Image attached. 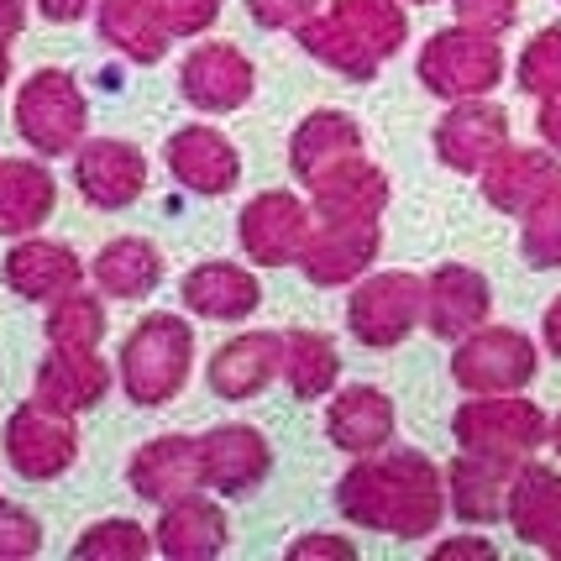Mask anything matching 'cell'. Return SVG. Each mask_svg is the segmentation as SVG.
<instances>
[{
  "label": "cell",
  "mask_w": 561,
  "mask_h": 561,
  "mask_svg": "<svg viewBox=\"0 0 561 561\" xmlns=\"http://www.w3.org/2000/svg\"><path fill=\"white\" fill-rule=\"evenodd\" d=\"M336 510L373 536L431 540L436 525L451 514V499H446L440 467L415 446H399L389 457L373 451L346 467L336 483Z\"/></svg>",
  "instance_id": "1"
},
{
  "label": "cell",
  "mask_w": 561,
  "mask_h": 561,
  "mask_svg": "<svg viewBox=\"0 0 561 561\" xmlns=\"http://www.w3.org/2000/svg\"><path fill=\"white\" fill-rule=\"evenodd\" d=\"M190 363H195V331L173 310H152L122 342L116 373H122V389L137 410H163L190 383Z\"/></svg>",
  "instance_id": "2"
},
{
  "label": "cell",
  "mask_w": 561,
  "mask_h": 561,
  "mask_svg": "<svg viewBox=\"0 0 561 561\" xmlns=\"http://www.w3.org/2000/svg\"><path fill=\"white\" fill-rule=\"evenodd\" d=\"M11 122L37 158H69L90 131V100H84L69 69H37L26 73V84L16 90Z\"/></svg>",
  "instance_id": "3"
},
{
  "label": "cell",
  "mask_w": 561,
  "mask_h": 561,
  "mask_svg": "<svg viewBox=\"0 0 561 561\" xmlns=\"http://www.w3.org/2000/svg\"><path fill=\"white\" fill-rule=\"evenodd\" d=\"M451 436L472 457L525 462L551 440V420L540 415V404L519 399V393H472L451 415Z\"/></svg>",
  "instance_id": "4"
},
{
  "label": "cell",
  "mask_w": 561,
  "mask_h": 561,
  "mask_svg": "<svg viewBox=\"0 0 561 561\" xmlns=\"http://www.w3.org/2000/svg\"><path fill=\"white\" fill-rule=\"evenodd\" d=\"M420 84L440 100H472L499 90L504 79V48L489 32H472V26H446V32H431L425 48L415 58Z\"/></svg>",
  "instance_id": "5"
},
{
  "label": "cell",
  "mask_w": 561,
  "mask_h": 561,
  "mask_svg": "<svg viewBox=\"0 0 561 561\" xmlns=\"http://www.w3.org/2000/svg\"><path fill=\"white\" fill-rule=\"evenodd\" d=\"M420 325H425V278L410 268L373 273L346 299V331H352V342L373 346V352L399 346Z\"/></svg>",
  "instance_id": "6"
},
{
  "label": "cell",
  "mask_w": 561,
  "mask_h": 561,
  "mask_svg": "<svg viewBox=\"0 0 561 561\" xmlns=\"http://www.w3.org/2000/svg\"><path fill=\"white\" fill-rule=\"evenodd\" d=\"M0 446H5V462L16 467V478L53 483V478H64L79 462V425H73V415H58L48 404L26 399V404H16L5 415Z\"/></svg>",
  "instance_id": "7"
},
{
  "label": "cell",
  "mask_w": 561,
  "mask_h": 561,
  "mask_svg": "<svg viewBox=\"0 0 561 561\" xmlns=\"http://www.w3.org/2000/svg\"><path fill=\"white\" fill-rule=\"evenodd\" d=\"M536 342L514 325H478L451 352V378L467 393H519L525 383H536Z\"/></svg>",
  "instance_id": "8"
},
{
  "label": "cell",
  "mask_w": 561,
  "mask_h": 561,
  "mask_svg": "<svg viewBox=\"0 0 561 561\" xmlns=\"http://www.w3.org/2000/svg\"><path fill=\"white\" fill-rule=\"evenodd\" d=\"M310 231H316V205L299 199L294 190H263V195H252L242 220H237L242 252L257 268H289V263H299Z\"/></svg>",
  "instance_id": "9"
},
{
  "label": "cell",
  "mask_w": 561,
  "mask_h": 561,
  "mask_svg": "<svg viewBox=\"0 0 561 561\" xmlns=\"http://www.w3.org/2000/svg\"><path fill=\"white\" fill-rule=\"evenodd\" d=\"M73 190L95 210H131L147 195V152L122 137H84L73 152Z\"/></svg>",
  "instance_id": "10"
},
{
  "label": "cell",
  "mask_w": 561,
  "mask_h": 561,
  "mask_svg": "<svg viewBox=\"0 0 561 561\" xmlns=\"http://www.w3.org/2000/svg\"><path fill=\"white\" fill-rule=\"evenodd\" d=\"M383 252V226L378 220H320L299 252V273L316 289H346L352 278H363Z\"/></svg>",
  "instance_id": "11"
},
{
  "label": "cell",
  "mask_w": 561,
  "mask_h": 561,
  "mask_svg": "<svg viewBox=\"0 0 561 561\" xmlns=\"http://www.w3.org/2000/svg\"><path fill=\"white\" fill-rule=\"evenodd\" d=\"M163 158H169L173 184L199 199H220L242 184V152H237V142L205 122L179 126L163 142Z\"/></svg>",
  "instance_id": "12"
},
{
  "label": "cell",
  "mask_w": 561,
  "mask_h": 561,
  "mask_svg": "<svg viewBox=\"0 0 561 561\" xmlns=\"http://www.w3.org/2000/svg\"><path fill=\"white\" fill-rule=\"evenodd\" d=\"M436 158L451 173H483L510 147V111L489 95L451 100V111L436 122Z\"/></svg>",
  "instance_id": "13"
},
{
  "label": "cell",
  "mask_w": 561,
  "mask_h": 561,
  "mask_svg": "<svg viewBox=\"0 0 561 561\" xmlns=\"http://www.w3.org/2000/svg\"><path fill=\"white\" fill-rule=\"evenodd\" d=\"M257 90V69L237 43H199L190 48L184 69H179V95L190 100L205 116H226V111H242Z\"/></svg>",
  "instance_id": "14"
},
{
  "label": "cell",
  "mask_w": 561,
  "mask_h": 561,
  "mask_svg": "<svg viewBox=\"0 0 561 561\" xmlns=\"http://www.w3.org/2000/svg\"><path fill=\"white\" fill-rule=\"evenodd\" d=\"M273 467V446L257 425H216L199 436V483L220 499H242L263 489Z\"/></svg>",
  "instance_id": "15"
},
{
  "label": "cell",
  "mask_w": 561,
  "mask_h": 561,
  "mask_svg": "<svg viewBox=\"0 0 561 561\" xmlns=\"http://www.w3.org/2000/svg\"><path fill=\"white\" fill-rule=\"evenodd\" d=\"M158 557H173V561H216L226 557V540H231V519L220 510V493H179L163 504L158 514Z\"/></svg>",
  "instance_id": "16"
},
{
  "label": "cell",
  "mask_w": 561,
  "mask_h": 561,
  "mask_svg": "<svg viewBox=\"0 0 561 561\" xmlns=\"http://www.w3.org/2000/svg\"><path fill=\"white\" fill-rule=\"evenodd\" d=\"M493 289L489 278L467 263H440L436 273H425V331L436 342H462L478 325H489Z\"/></svg>",
  "instance_id": "17"
},
{
  "label": "cell",
  "mask_w": 561,
  "mask_h": 561,
  "mask_svg": "<svg viewBox=\"0 0 561 561\" xmlns=\"http://www.w3.org/2000/svg\"><path fill=\"white\" fill-rule=\"evenodd\" d=\"M0 278L16 299H32V305H53L69 289L84 284V263L79 252L64 242H48V237H16L5 263H0Z\"/></svg>",
  "instance_id": "18"
},
{
  "label": "cell",
  "mask_w": 561,
  "mask_h": 561,
  "mask_svg": "<svg viewBox=\"0 0 561 561\" xmlns=\"http://www.w3.org/2000/svg\"><path fill=\"white\" fill-rule=\"evenodd\" d=\"M399 415H393V399L373 383H346L331 393V410H325V436L336 451L346 457H373V451H389Z\"/></svg>",
  "instance_id": "19"
},
{
  "label": "cell",
  "mask_w": 561,
  "mask_h": 561,
  "mask_svg": "<svg viewBox=\"0 0 561 561\" xmlns=\"http://www.w3.org/2000/svg\"><path fill=\"white\" fill-rule=\"evenodd\" d=\"M305 190H310V205L320 220H383V210H389V173L367 163L363 152L331 163Z\"/></svg>",
  "instance_id": "20"
},
{
  "label": "cell",
  "mask_w": 561,
  "mask_h": 561,
  "mask_svg": "<svg viewBox=\"0 0 561 561\" xmlns=\"http://www.w3.org/2000/svg\"><path fill=\"white\" fill-rule=\"evenodd\" d=\"M105 393H111V367L100 352L48 346V357L37 363V378H32V399L58 410V415H84Z\"/></svg>",
  "instance_id": "21"
},
{
  "label": "cell",
  "mask_w": 561,
  "mask_h": 561,
  "mask_svg": "<svg viewBox=\"0 0 561 561\" xmlns=\"http://www.w3.org/2000/svg\"><path fill=\"white\" fill-rule=\"evenodd\" d=\"M504 519L514 525V536L525 546H540L546 557L561 561V472L557 467L536 462V457H525L514 467L510 514Z\"/></svg>",
  "instance_id": "22"
},
{
  "label": "cell",
  "mask_w": 561,
  "mask_h": 561,
  "mask_svg": "<svg viewBox=\"0 0 561 561\" xmlns=\"http://www.w3.org/2000/svg\"><path fill=\"white\" fill-rule=\"evenodd\" d=\"M126 483H131L137 499L158 504V510L179 493L205 489L199 483V436H158L137 446L131 462H126Z\"/></svg>",
  "instance_id": "23"
},
{
  "label": "cell",
  "mask_w": 561,
  "mask_h": 561,
  "mask_svg": "<svg viewBox=\"0 0 561 561\" xmlns=\"http://www.w3.org/2000/svg\"><path fill=\"white\" fill-rule=\"evenodd\" d=\"M478 179H483V199H489L493 210L525 216L546 190L561 184V163L551 147H504Z\"/></svg>",
  "instance_id": "24"
},
{
  "label": "cell",
  "mask_w": 561,
  "mask_h": 561,
  "mask_svg": "<svg viewBox=\"0 0 561 561\" xmlns=\"http://www.w3.org/2000/svg\"><path fill=\"white\" fill-rule=\"evenodd\" d=\"M58 205V179L43 158H0V237H37Z\"/></svg>",
  "instance_id": "25"
},
{
  "label": "cell",
  "mask_w": 561,
  "mask_h": 561,
  "mask_svg": "<svg viewBox=\"0 0 561 561\" xmlns=\"http://www.w3.org/2000/svg\"><path fill=\"white\" fill-rule=\"evenodd\" d=\"M95 32L105 48H116L131 64H163V53L173 48V32L163 22L158 0H95Z\"/></svg>",
  "instance_id": "26"
},
{
  "label": "cell",
  "mask_w": 561,
  "mask_h": 561,
  "mask_svg": "<svg viewBox=\"0 0 561 561\" xmlns=\"http://www.w3.org/2000/svg\"><path fill=\"white\" fill-rule=\"evenodd\" d=\"M278 367H284V336L247 331V336L226 342L210 357V389L220 399H231V404H242V399H257V393L268 389L273 378H278Z\"/></svg>",
  "instance_id": "27"
},
{
  "label": "cell",
  "mask_w": 561,
  "mask_h": 561,
  "mask_svg": "<svg viewBox=\"0 0 561 561\" xmlns=\"http://www.w3.org/2000/svg\"><path fill=\"white\" fill-rule=\"evenodd\" d=\"M179 299H184L190 316L231 325V320H247L263 305V284H257L242 263H199V268L184 273Z\"/></svg>",
  "instance_id": "28"
},
{
  "label": "cell",
  "mask_w": 561,
  "mask_h": 561,
  "mask_svg": "<svg viewBox=\"0 0 561 561\" xmlns=\"http://www.w3.org/2000/svg\"><path fill=\"white\" fill-rule=\"evenodd\" d=\"M519 462H493V457H472L462 451L457 462L446 467V499L451 514L462 525H493L510 514V483Z\"/></svg>",
  "instance_id": "29"
},
{
  "label": "cell",
  "mask_w": 561,
  "mask_h": 561,
  "mask_svg": "<svg viewBox=\"0 0 561 561\" xmlns=\"http://www.w3.org/2000/svg\"><path fill=\"white\" fill-rule=\"evenodd\" d=\"M352 152H363V126L352 122L346 111H310L289 137V169L299 184H310L316 173H325L331 163H342Z\"/></svg>",
  "instance_id": "30"
},
{
  "label": "cell",
  "mask_w": 561,
  "mask_h": 561,
  "mask_svg": "<svg viewBox=\"0 0 561 561\" xmlns=\"http://www.w3.org/2000/svg\"><path fill=\"white\" fill-rule=\"evenodd\" d=\"M294 37H299V48L310 53L316 64H325L331 73H342V79H357V84H373L378 69H383V58L367 48L363 37H357L331 5L316 11L305 26H294Z\"/></svg>",
  "instance_id": "31"
},
{
  "label": "cell",
  "mask_w": 561,
  "mask_h": 561,
  "mask_svg": "<svg viewBox=\"0 0 561 561\" xmlns=\"http://www.w3.org/2000/svg\"><path fill=\"white\" fill-rule=\"evenodd\" d=\"M90 278L105 299H147V294L163 284V252L147 242V237H116L95 252Z\"/></svg>",
  "instance_id": "32"
},
{
  "label": "cell",
  "mask_w": 561,
  "mask_h": 561,
  "mask_svg": "<svg viewBox=\"0 0 561 561\" xmlns=\"http://www.w3.org/2000/svg\"><path fill=\"white\" fill-rule=\"evenodd\" d=\"M278 378L289 383L294 399H325L342 383V352L320 331H284V367Z\"/></svg>",
  "instance_id": "33"
},
{
  "label": "cell",
  "mask_w": 561,
  "mask_h": 561,
  "mask_svg": "<svg viewBox=\"0 0 561 561\" xmlns=\"http://www.w3.org/2000/svg\"><path fill=\"white\" fill-rule=\"evenodd\" d=\"M331 11H336L383 64L410 43V11H404L399 0H331Z\"/></svg>",
  "instance_id": "34"
},
{
  "label": "cell",
  "mask_w": 561,
  "mask_h": 561,
  "mask_svg": "<svg viewBox=\"0 0 561 561\" xmlns=\"http://www.w3.org/2000/svg\"><path fill=\"white\" fill-rule=\"evenodd\" d=\"M48 342L53 346H73V352H100V336H105V305L100 294L69 289L64 299L48 305Z\"/></svg>",
  "instance_id": "35"
},
{
  "label": "cell",
  "mask_w": 561,
  "mask_h": 561,
  "mask_svg": "<svg viewBox=\"0 0 561 561\" xmlns=\"http://www.w3.org/2000/svg\"><path fill=\"white\" fill-rule=\"evenodd\" d=\"M69 557H79V561H147V557H158V536L142 530L137 519H100V525H90L84 536L73 540Z\"/></svg>",
  "instance_id": "36"
},
{
  "label": "cell",
  "mask_w": 561,
  "mask_h": 561,
  "mask_svg": "<svg viewBox=\"0 0 561 561\" xmlns=\"http://www.w3.org/2000/svg\"><path fill=\"white\" fill-rule=\"evenodd\" d=\"M519 252L530 268H561V184L519 216Z\"/></svg>",
  "instance_id": "37"
},
{
  "label": "cell",
  "mask_w": 561,
  "mask_h": 561,
  "mask_svg": "<svg viewBox=\"0 0 561 561\" xmlns=\"http://www.w3.org/2000/svg\"><path fill=\"white\" fill-rule=\"evenodd\" d=\"M514 79H519L525 95H536V100L551 95V90H561V26H546V32L530 37V48L519 53Z\"/></svg>",
  "instance_id": "38"
},
{
  "label": "cell",
  "mask_w": 561,
  "mask_h": 561,
  "mask_svg": "<svg viewBox=\"0 0 561 561\" xmlns=\"http://www.w3.org/2000/svg\"><path fill=\"white\" fill-rule=\"evenodd\" d=\"M43 551V525L22 504H0V561H32Z\"/></svg>",
  "instance_id": "39"
},
{
  "label": "cell",
  "mask_w": 561,
  "mask_h": 561,
  "mask_svg": "<svg viewBox=\"0 0 561 561\" xmlns=\"http://www.w3.org/2000/svg\"><path fill=\"white\" fill-rule=\"evenodd\" d=\"M457 22L472 26V32H489V37H504L514 22H519V0H451Z\"/></svg>",
  "instance_id": "40"
},
{
  "label": "cell",
  "mask_w": 561,
  "mask_h": 561,
  "mask_svg": "<svg viewBox=\"0 0 561 561\" xmlns=\"http://www.w3.org/2000/svg\"><path fill=\"white\" fill-rule=\"evenodd\" d=\"M173 37H205L220 22V0H158Z\"/></svg>",
  "instance_id": "41"
},
{
  "label": "cell",
  "mask_w": 561,
  "mask_h": 561,
  "mask_svg": "<svg viewBox=\"0 0 561 561\" xmlns=\"http://www.w3.org/2000/svg\"><path fill=\"white\" fill-rule=\"evenodd\" d=\"M247 11L263 32H294V26H305L316 16L320 0H247Z\"/></svg>",
  "instance_id": "42"
},
{
  "label": "cell",
  "mask_w": 561,
  "mask_h": 561,
  "mask_svg": "<svg viewBox=\"0 0 561 561\" xmlns=\"http://www.w3.org/2000/svg\"><path fill=\"white\" fill-rule=\"evenodd\" d=\"M284 557L289 561H357V546L346 536H299Z\"/></svg>",
  "instance_id": "43"
},
{
  "label": "cell",
  "mask_w": 561,
  "mask_h": 561,
  "mask_svg": "<svg viewBox=\"0 0 561 561\" xmlns=\"http://www.w3.org/2000/svg\"><path fill=\"white\" fill-rule=\"evenodd\" d=\"M499 551H493L483 536H457V540H440L436 551H431V561H493Z\"/></svg>",
  "instance_id": "44"
},
{
  "label": "cell",
  "mask_w": 561,
  "mask_h": 561,
  "mask_svg": "<svg viewBox=\"0 0 561 561\" xmlns=\"http://www.w3.org/2000/svg\"><path fill=\"white\" fill-rule=\"evenodd\" d=\"M536 131H540V142L551 147V152H561V90H551V95H540Z\"/></svg>",
  "instance_id": "45"
},
{
  "label": "cell",
  "mask_w": 561,
  "mask_h": 561,
  "mask_svg": "<svg viewBox=\"0 0 561 561\" xmlns=\"http://www.w3.org/2000/svg\"><path fill=\"white\" fill-rule=\"evenodd\" d=\"M37 11L48 16V22H84L90 11H95V0H37Z\"/></svg>",
  "instance_id": "46"
},
{
  "label": "cell",
  "mask_w": 561,
  "mask_h": 561,
  "mask_svg": "<svg viewBox=\"0 0 561 561\" xmlns=\"http://www.w3.org/2000/svg\"><path fill=\"white\" fill-rule=\"evenodd\" d=\"M22 26H26V0H0V37L16 43Z\"/></svg>",
  "instance_id": "47"
},
{
  "label": "cell",
  "mask_w": 561,
  "mask_h": 561,
  "mask_svg": "<svg viewBox=\"0 0 561 561\" xmlns=\"http://www.w3.org/2000/svg\"><path fill=\"white\" fill-rule=\"evenodd\" d=\"M540 336H546V352L561 363V294L546 305V320H540Z\"/></svg>",
  "instance_id": "48"
},
{
  "label": "cell",
  "mask_w": 561,
  "mask_h": 561,
  "mask_svg": "<svg viewBox=\"0 0 561 561\" xmlns=\"http://www.w3.org/2000/svg\"><path fill=\"white\" fill-rule=\"evenodd\" d=\"M5 84H11V43L0 37V90H5Z\"/></svg>",
  "instance_id": "49"
},
{
  "label": "cell",
  "mask_w": 561,
  "mask_h": 561,
  "mask_svg": "<svg viewBox=\"0 0 561 561\" xmlns=\"http://www.w3.org/2000/svg\"><path fill=\"white\" fill-rule=\"evenodd\" d=\"M551 446H557V457H561V415L551 420Z\"/></svg>",
  "instance_id": "50"
},
{
  "label": "cell",
  "mask_w": 561,
  "mask_h": 561,
  "mask_svg": "<svg viewBox=\"0 0 561 561\" xmlns=\"http://www.w3.org/2000/svg\"><path fill=\"white\" fill-rule=\"evenodd\" d=\"M410 5H431V0H410Z\"/></svg>",
  "instance_id": "51"
},
{
  "label": "cell",
  "mask_w": 561,
  "mask_h": 561,
  "mask_svg": "<svg viewBox=\"0 0 561 561\" xmlns=\"http://www.w3.org/2000/svg\"><path fill=\"white\" fill-rule=\"evenodd\" d=\"M0 504H5V499H0Z\"/></svg>",
  "instance_id": "52"
}]
</instances>
